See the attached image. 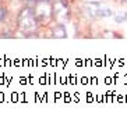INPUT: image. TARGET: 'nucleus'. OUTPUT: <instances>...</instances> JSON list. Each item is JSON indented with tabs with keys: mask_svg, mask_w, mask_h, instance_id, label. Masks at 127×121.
Instances as JSON below:
<instances>
[{
	"mask_svg": "<svg viewBox=\"0 0 127 121\" xmlns=\"http://www.w3.org/2000/svg\"><path fill=\"white\" fill-rule=\"evenodd\" d=\"M119 1H123V3H127V0H119Z\"/></svg>",
	"mask_w": 127,
	"mask_h": 121,
	"instance_id": "nucleus-4",
	"label": "nucleus"
},
{
	"mask_svg": "<svg viewBox=\"0 0 127 121\" xmlns=\"http://www.w3.org/2000/svg\"><path fill=\"white\" fill-rule=\"evenodd\" d=\"M115 21L117 24H122V22H126L127 21V13L123 11V13H119V14L115 15Z\"/></svg>",
	"mask_w": 127,
	"mask_h": 121,
	"instance_id": "nucleus-2",
	"label": "nucleus"
},
{
	"mask_svg": "<svg viewBox=\"0 0 127 121\" xmlns=\"http://www.w3.org/2000/svg\"><path fill=\"white\" fill-rule=\"evenodd\" d=\"M7 15H8L7 8H6V7H0V24L6 21V18H7Z\"/></svg>",
	"mask_w": 127,
	"mask_h": 121,
	"instance_id": "nucleus-3",
	"label": "nucleus"
},
{
	"mask_svg": "<svg viewBox=\"0 0 127 121\" xmlns=\"http://www.w3.org/2000/svg\"><path fill=\"white\" fill-rule=\"evenodd\" d=\"M112 15H113V11L110 10V8H108V7H103V8L98 7L96 17H99V18H108V17H112Z\"/></svg>",
	"mask_w": 127,
	"mask_h": 121,
	"instance_id": "nucleus-1",
	"label": "nucleus"
}]
</instances>
